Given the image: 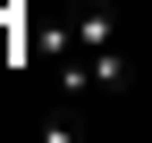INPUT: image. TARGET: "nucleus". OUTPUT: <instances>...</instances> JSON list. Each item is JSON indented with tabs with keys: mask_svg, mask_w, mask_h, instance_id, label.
Returning a JSON list of instances; mask_svg holds the SVG:
<instances>
[{
	"mask_svg": "<svg viewBox=\"0 0 152 143\" xmlns=\"http://www.w3.org/2000/svg\"><path fill=\"white\" fill-rule=\"evenodd\" d=\"M59 51H118V17H110L102 0L68 9V25H59Z\"/></svg>",
	"mask_w": 152,
	"mask_h": 143,
	"instance_id": "nucleus-1",
	"label": "nucleus"
}]
</instances>
